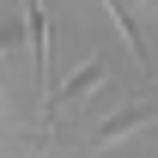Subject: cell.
Wrapping results in <instances>:
<instances>
[{
	"label": "cell",
	"instance_id": "cell-3",
	"mask_svg": "<svg viewBox=\"0 0 158 158\" xmlns=\"http://www.w3.org/2000/svg\"><path fill=\"white\" fill-rule=\"evenodd\" d=\"M146 116H158V103H134L128 116H116V122H103V128H98V146H103V140H116V134H128V128H140Z\"/></svg>",
	"mask_w": 158,
	"mask_h": 158
},
{
	"label": "cell",
	"instance_id": "cell-2",
	"mask_svg": "<svg viewBox=\"0 0 158 158\" xmlns=\"http://www.w3.org/2000/svg\"><path fill=\"white\" fill-rule=\"evenodd\" d=\"M24 31H31V55H37V85H49V49H43V37H49V19H43L37 6L24 12Z\"/></svg>",
	"mask_w": 158,
	"mask_h": 158
},
{
	"label": "cell",
	"instance_id": "cell-1",
	"mask_svg": "<svg viewBox=\"0 0 158 158\" xmlns=\"http://www.w3.org/2000/svg\"><path fill=\"white\" fill-rule=\"evenodd\" d=\"M98 79H103V61H91V67H79V73L67 79V85H61V91H49V122L61 116V103H67V98H85V91H91V85H98Z\"/></svg>",
	"mask_w": 158,
	"mask_h": 158
}]
</instances>
